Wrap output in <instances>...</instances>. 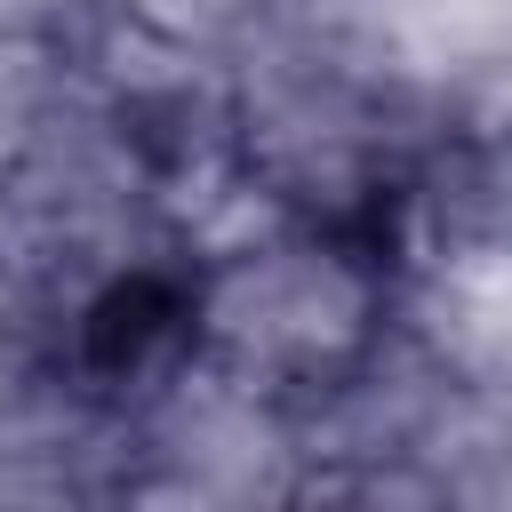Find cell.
Instances as JSON below:
<instances>
[{
    "label": "cell",
    "instance_id": "1",
    "mask_svg": "<svg viewBox=\"0 0 512 512\" xmlns=\"http://www.w3.org/2000/svg\"><path fill=\"white\" fill-rule=\"evenodd\" d=\"M200 336L240 368V376H280L312 384L344 368L368 328H376V288L352 256L312 248V240H264L240 248L192 304Z\"/></svg>",
    "mask_w": 512,
    "mask_h": 512
}]
</instances>
